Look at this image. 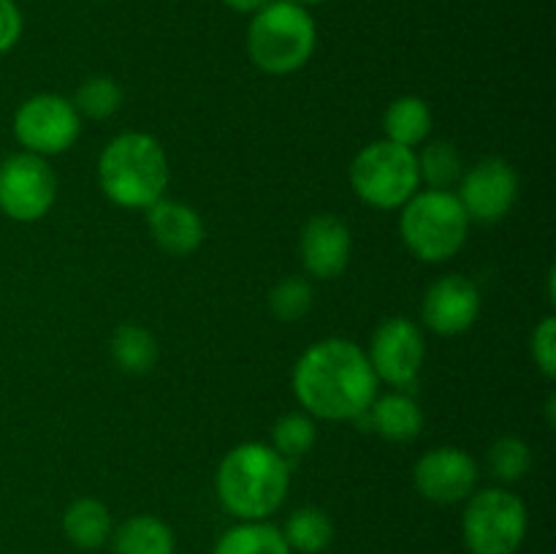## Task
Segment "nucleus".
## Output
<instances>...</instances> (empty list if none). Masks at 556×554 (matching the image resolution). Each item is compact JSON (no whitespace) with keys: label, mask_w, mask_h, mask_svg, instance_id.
Wrapping results in <instances>:
<instances>
[{"label":"nucleus","mask_w":556,"mask_h":554,"mask_svg":"<svg viewBox=\"0 0 556 554\" xmlns=\"http://www.w3.org/2000/svg\"><path fill=\"white\" fill-rule=\"evenodd\" d=\"M378 375L367 351L345 337H329L299 356L293 367V394L304 413L324 421L364 418L378 396Z\"/></svg>","instance_id":"1"},{"label":"nucleus","mask_w":556,"mask_h":554,"mask_svg":"<svg viewBox=\"0 0 556 554\" xmlns=\"http://www.w3.org/2000/svg\"><path fill=\"white\" fill-rule=\"evenodd\" d=\"M217 500L239 521H264L286 503L291 462L269 443H239L220 459L215 473Z\"/></svg>","instance_id":"2"},{"label":"nucleus","mask_w":556,"mask_h":554,"mask_svg":"<svg viewBox=\"0 0 556 554\" xmlns=\"http://www.w3.org/2000/svg\"><path fill=\"white\" fill-rule=\"evenodd\" d=\"M168 158L161 141L144 130L119 134L98 158V182L112 204L150 210L168 188Z\"/></svg>","instance_id":"3"},{"label":"nucleus","mask_w":556,"mask_h":554,"mask_svg":"<svg viewBox=\"0 0 556 554\" xmlns=\"http://www.w3.org/2000/svg\"><path fill=\"white\" fill-rule=\"evenodd\" d=\"M318 43L313 14L293 0H269L248 27V54L264 74L286 76L304 68Z\"/></svg>","instance_id":"4"},{"label":"nucleus","mask_w":556,"mask_h":554,"mask_svg":"<svg viewBox=\"0 0 556 554\" xmlns=\"http://www.w3.org/2000/svg\"><path fill=\"white\" fill-rule=\"evenodd\" d=\"M400 234L405 248L427 264L454 259L467 242L470 217L451 190H418L400 215Z\"/></svg>","instance_id":"5"},{"label":"nucleus","mask_w":556,"mask_h":554,"mask_svg":"<svg viewBox=\"0 0 556 554\" xmlns=\"http://www.w3.org/2000/svg\"><path fill=\"white\" fill-rule=\"evenodd\" d=\"M351 188L375 210H402L421 188L416 150L386 139L362 147L351 163Z\"/></svg>","instance_id":"6"},{"label":"nucleus","mask_w":556,"mask_h":554,"mask_svg":"<svg viewBox=\"0 0 556 554\" xmlns=\"http://www.w3.org/2000/svg\"><path fill=\"white\" fill-rule=\"evenodd\" d=\"M530 516L519 494L505 487L476 489L465 500L462 541L470 554H516L527 538Z\"/></svg>","instance_id":"7"},{"label":"nucleus","mask_w":556,"mask_h":554,"mask_svg":"<svg viewBox=\"0 0 556 554\" xmlns=\"http://www.w3.org/2000/svg\"><path fill=\"white\" fill-rule=\"evenodd\" d=\"M81 134V117L74 103L54 92H38L20 103L14 114V136L33 155H63Z\"/></svg>","instance_id":"8"},{"label":"nucleus","mask_w":556,"mask_h":554,"mask_svg":"<svg viewBox=\"0 0 556 554\" xmlns=\"http://www.w3.org/2000/svg\"><path fill=\"white\" fill-rule=\"evenodd\" d=\"M58 201V177L47 158L14 152L0 163V212L16 223H36Z\"/></svg>","instance_id":"9"},{"label":"nucleus","mask_w":556,"mask_h":554,"mask_svg":"<svg viewBox=\"0 0 556 554\" xmlns=\"http://www.w3.org/2000/svg\"><path fill=\"white\" fill-rule=\"evenodd\" d=\"M375 375L383 383L405 391L421 375L424 358H427V342H424L421 326L407 318H389L375 329L367 351Z\"/></svg>","instance_id":"10"},{"label":"nucleus","mask_w":556,"mask_h":554,"mask_svg":"<svg viewBox=\"0 0 556 554\" xmlns=\"http://www.w3.org/2000/svg\"><path fill=\"white\" fill-rule=\"evenodd\" d=\"M456 199L470 221L497 223L514 210L519 199V177L503 158H483L470 172L462 174Z\"/></svg>","instance_id":"11"},{"label":"nucleus","mask_w":556,"mask_h":554,"mask_svg":"<svg viewBox=\"0 0 556 554\" xmlns=\"http://www.w3.org/2000/svg\"><path fill=\"white\" fill-rule=\"evenodd\" d=\"M413 487L429 503H465L478 489V465L467 451L454 449V445H440V449L427 451L416 462Z\"/></svg>","instance_id":"12"},{"label":"nucleus","mask_w":556,"mask_h":554,"mask_svg":"<svg viewBox=\"0 0 556 554\" xmlns=\"http://www.w3.org/2000/svg\"><path fill=\"white\" fill-rule=\"evenodd\" d=\"M481 313V291L465 275H445L427 288L421 320L440 337H456L470 329Z\"/></svg>","instance_id":"13"},{"label":"nucleus","mask_w":556,"mask_h":554,"mask_svg":"<svg viewBox=\"0 0 556 554\" xmlns=\"http://www.w3.org/2000/svg\"><path fill=\"white\" fill-rule=\"evenodd\" d=\"M351 228L337 215L320 212L304 223L302 237H299V253H302V264L309 277H318V280L340 277L351 261Z\"/></svg>","instance_id":"14"},{"label":"nucleus","mask_w":556,"mask_h":554,"mask_svg":"<svg viewBox=\"0 0 556 554\" xmlns=\"http://www.w3.org/2000/svg\"><path fill=\"white\" fill-rule=\"evenodd\" d=\"M147 212V226L157 248L168 255H190L204 242V221L193 206L163 196Z\"/></svg>","instance_id":"15"},{"label":"nucleus","mask_w":556,"mask_h":554,"mask_svg":"<svg viewBox=\"0 0 556 554\" xmlns=\"http://www.w3.org/2000/svg\"><path fill=\"white\" fill-rule=\"evenodd\" d=\"M364 416H367L369 427L391 443H410L424 429L421 407L405 391H389L383 396L378 394Z\"/></svg>","instance_id":"16"},{"label":"nucleus","mask_w":556,"mask_h":554,"mask_svg":"<svg viewBox=\"0 0 556 554\" xmlns=\"http://www.w3.org/2000/svg\"><path fill=\"white\" fill-rule=\"evenodd\" d=\"M114 554H177V538L172 527L152 514L128 516L112 532Z\"/></svg>","instance_id":"17"},{"label":"nucleus","mask_w":556,"mask_h":554,"mask_svg":"<svg viewBox=\"0 0 556 554\" xmlns=\"http://www.w3.org/2000/svg\"><path fill=\"white\" fill-rule=\"evenodd\" d=\"M63 532L76 549H85V552L101 549L114 532L112 511L96 498L74 500L63 514Z\"/></svg>","instance_id":"18"},{"label":"nucleus","mask_w":556,"mask_h":554,"mask_svg":"<svg viewBox=\"0 0 556 554\" xmlns=\"http://www.w3.org/2000/svg\"><path fill=\"white\" fill-rule=\"evenodd\" d=\"M386 141L416 150L429 139L432 130V109L418 96H400L389 103L383 114Z\"/></svg>","instance_id":"19"},{"label":"nucleus","mask_w":556,"mask_h":554,"mask_svg":"<svg viewBox=\"0 0 556 554\" xmlns=\"http://www.w3.org/2000/svg\"><path fill=\"white\" fill-rule=\"evenodd\" d=\"M212 554H293L280 527L264 521H237L217 538Z\"/></svg>","instance_id":"20"},{"label":"nucleus","mask_w":556,"mask_h":554,"mask_svg":"<svg viewBox=\"0 0 556 554\" xmlns=\"http://www.w3.org/2000/svg\"><path fill=\"white\" fill-rule=\"evenodd\" d=\"M280 530L291 552L296 554H320L334 541V521L326 511L315 508V505L293 511Z\"/></svg>","instance_id":"21"},{"label":"nucleus","mask_w":556,"mask_h":554,"mask_svg":"<svg viewBox=\"0 0 556 554\" xmlns=\"http://www.w3.org/2000/svg\"><path fill=\"white\" fill-rule=\"evenodd\" d=\"M112 362L128 375H144L157 364L161 348L155 335L139 324H123L112 335Z\"/></svg>","instance_id":"22"},{"label":"nucleus","mask_w":556,"mask_h":554,"mask_svg":"<svg viewBox=\"0 0 556 554\" xmlns=\"http://www.w3.org/2000/svg\"><path fill=\"white\" fill-rule=\"evenodd\" d=\"M418 161V179L429 190H451L459 185L465 174L459 150L448 141H429L421 152H416Z\"/></svg>","instance_id":"23"},{"label":"nucleus","mask_w":556,"mask_h":554,"mask_svg":"<svg viewBox=\"0 0 556 554\" xmlns=\"http://www.w3.org/2000/svg\"><path fill=\"white\" fill-rule=\"evenodd\" d=\"M318 440V427H315V418L304 411L286 413L275 421L271 427V449L280 456H286L288 462L299 459V456L307 454L309 449Z\"/></svg>","instance_id":"24"},{"label":"nucleus","mask_w":556,"mask_h":554,"mask_svg":"<svg viewBox=\"0 0 556 554\" xmlns=\"http://www.w3.org/2000/svg\"><path fill=\"white\" fill-rule=\"evenodd\" d=\"M71 103L79 112V117L109 119L123 106V90L112 76H90V79L81 81Z\"/></svg>","instance_id":"25"},{"label":"nucleus","mask_w":556,"mask_h":554,"mask_svg":"<svg viewBox=\"0 0 556 554\" xmlns=\"http://www.w3.org/2000/svg\"><path fill=\"white\" fill-rule=\"evenodd\" d=\"M315 293L309 280L304 277H282L275 288L269 291V313L282 324H296L304 315L313 310Z\"/></svg>","instance_id":"26"},{"label":"nucleus","mask_w":556,"mask_h":554,"mask_svg":"<svg viewBox=\"0 0 556 554\" xmlns=\"http://www.w3.org/2000/svg\"><path fill=\"white\" fill-rule=\"evenodd\" d=\"M532 467V451L521 438L505 435V438L494 440L489 449V470L500 478L503 483H516L530 473Z\"/></svg>","instance_id":"27"},{"label":"nucleus","mask_w":556,"mask_h":554,"mask_svg":"<svg viewBox=\"0 0 556 554\" xmlns=\"http://www.w3.org/2000/svg\"><path fill=\"white\" fill-rule=\"evenodd\" d=\"M532 358L546 378L556 375V318L546 315L532 331Z\"/></svg>","instance_id":"28"},{"label":"nucleus","mask_w":556,"mask_h":554,"mask_svg":"<svg viewBox=\"0 0 556 554\" xmlns=\"http://www.w3.org/2000/svg\"><path fill=\"white\" fill-rule=\"evenodd\" d=\"M22 11L14 0H0V54L11 52L16 47V41L22 38Z\"/></svg>","instance_id":"29"},{"label":"nucleus","mask_w":556,"mask_h":554,"mask_svg":"<svg viewBox=\"0 0 556 554\" xmlns=\"http://www.w3.org/2000/svg\"><path fill=\"white\" fill-rule=\"evenodd\" d=\"M223 3L228 5V9L231 11H237V14H258L261 9H264L266 3H269V0H223Z\"/></svg>","instance_id":"30"},{"label":"nucleus","mask_w":556,"mask_h":554,"mask_svg":"<svg viewBox=\"0 0 556 554\" xmlns=\"http://www.w3.org/2000/svg\"><path fill=\"white\" fill-rule=\"evenodd\" d=\"M293 3H299V5H304V9H307V5H318V3H326V0H293Z\"/></svg>","instance_id":"31"}]
</instances>
